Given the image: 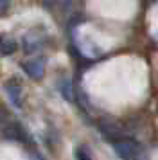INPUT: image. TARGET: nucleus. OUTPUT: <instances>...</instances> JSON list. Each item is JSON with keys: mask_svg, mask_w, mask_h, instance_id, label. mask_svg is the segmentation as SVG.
<instances>
[{"mask_svg": "<svg viewBox=\"0 0 158 160\" xmlns=\"http://www.w3.org/2000/svg\"><path fill=\"white\" fill-rule=\"evenodd\" d=\"M76 160H92V158H90V155L86 153V149L77 148V149H76Z\"/></svg>", "mask_w": 158, "mask_h": 160, "instance_id": "nucleus-2", "label": "nucleus"}, {"mask_svg": "<svg viewBox=\"0 0 158 160\" xmlns=\"http://www.w3.org/2000/svg\"><path fill=\"white\" fill-rule=\"evenodd\" d=\"M113 149L122 160H131L136 155V146L133 142H129V140L128 142H115Z\"/></svg>", "mask_w": 158, "mask_h": 160, "instance_id": "nucleus-1", "label": "nucleus"}]
</instances>
